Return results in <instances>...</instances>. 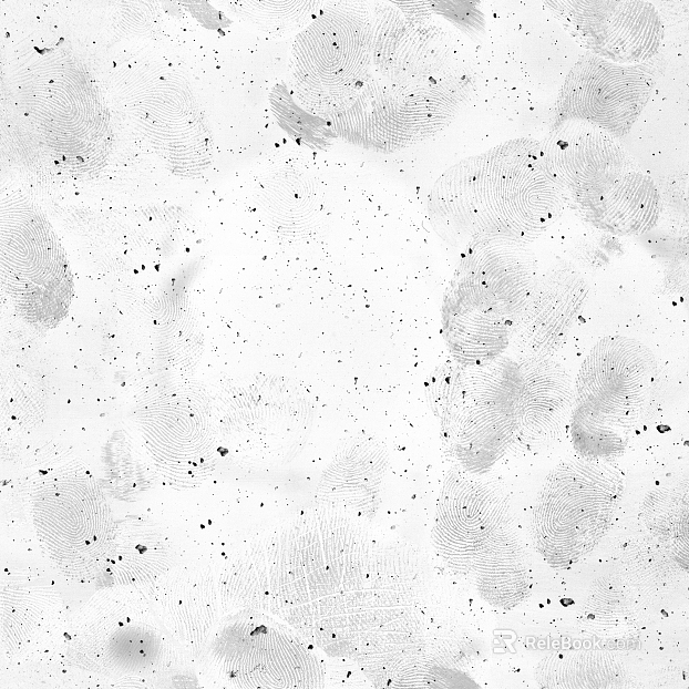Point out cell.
Here are the masks:
<instances>
[{
	"label": "cell",
	"mask_w": 689,
	"mask_h": 689,
	"mask_svg": "<svg viewBox=\"0 0 689 689\" xmlns=\"http://www.w3.org/2000/svg\"><path fill=\"white\" fill-rule=\"evenodd\" d=\"M434 212L452 237L503 236L527 244L562 214L561 188L545 174L534 140H514L465 158L438 182Z\"/></svg>",
	"instance_id": "6da1fadb"
},
{
	"label": "cell",
	"mask_w": 689,
	"mask_h": 689,
	"mask_svg": "<svg viewBox=\"0 0 689 689\" xmlns=\"http://www.w3.org/2000/svg\"><path fill=\"white\" fill-rule=\"evenodd\" d=\"M433 398L446 443L471 473L486 470L517 440L522 376L517 361L443 368Z\"/></svg>",
	"instance_id": "7a4b0ae2"
},
{
	"label": "cell",
	"mask_w": 689,
	"mask_h": 689,
	"mask_svg": "<svg viewBox=\"0 0 689 689\" xmlns=\"http://www.w3.org/2000/svg\"><path fill=\"white\" fill-rule=\"evenodd\" d=\"M624 492V474L608 461L574 456L546 477L533 515L537 551L566 568L607 533Z\"/></svg>",
	"instance_id": "3957f363"
},
{
	"label": "cell",
	"mask_w": 689,
	"mask_h": 689,
	"mask_svg": "<svg viewBox=\"0 0 689 689\" xmlns=\"http://www.w3.org/2000/svg\"><path fill=\"white\" fill-rule=\"evenodd\" d=\"M33 521L44 549L70 575L90 576L104 567L115 531L96 485L71 479L43 486Z\"/></svg>",
	"instance_id": "277c9868"
},
{
	"label": "cell",
	"mask_w": 689,
	"mask_h": 689,
	"mask_svg": "<svg viewBox=\"0 0 689 689\" xmlns=\"http://www.w3.org/2000/svg\"><path fill=\"white\" fill-rule=\"evenodd\" d=\"M224 638V665L239 687H322L317 656L295 631L269 617L240 618Z\"/></svg>",
	"instance_id": "5b68a950"
},
{
	"label": "cell",
	"mask_w": 689,
	"mask_h": 689,
	"mask_svg": "<svg viewBox=\"0 0 689 689\" xmlns=\"http://www.w3.org/2000/svg\"><path fill=\"white\" fill-rule=\"evenodd\" d=\"M657 364L640 341L607 336L589 351L577 374L576 402L633 423L655 385Z\"/></svg>",
	"instance_id": "8992f818"
},
{
	"label": "cell",
	"mask_w": 689,
	"mask_h": 689,
	"mask_svg": "<svg viewBox=\"0 0 689 689\" xmlns=\"http://www.w3.org/2000/svg\"><path fill=\"white\" fill-rule=\"evenodd\" d=\"M508 497L494 481L453 472L438 504L434 542L442 556L469 566L510 527Z\"/></svg>",
	"instance_id": "52a82bcc"
},
{
	"label": "cell",
	"mask_w": 689,
	"mask_h": 689,
	"mask_svg": "<svg viewBox=\"0 0 689 689\" xmlns=\"http://www.w3.org/2000/svg\"><path fill=\"white\" fill-rule=\"evenodd\" d=\"M572 33L598 58L633 64L652 56L662 38L654 6L646 1H554Z\"/></svg>",
	"instance_id": "ba28073f"
},
{
	"label": "cell",
	"mask_w": 689,
	"mask_h": 689,
	"mask_svg": "<svg viewBox=\"0 0 689 689\" xmlns=\"http://www.w3.org/2000/svg\"><path fill=\"white\" fill-rule=\"evenodd\" d=\"M652 80L641 69L598 56L579 61L568 74L557 105L568 120L619 131L631 124L646 105Z\"/></svg>",
	"instance_id": "9c48e42d"
},
{
	"label": "cell",
	"mask_w": 689,
	"mask_h": 689,
	"mask_svg": "<svg viewBox=\"0 0 689 689\" xmlns=\"http://www.w3.org/2000/svg\"><path fill=\"white\" fill-rule=\"evenodd\" d=\"M538 276L535 254L525 243L480 236L469 244L452 286L512 322Z\"/></svg>",
	"instance_id": "30bf717a"
},
{
	"label": "cell",
	"mask_w": 689,
	"mask_h": 689,
	"mask_svg": "<svg viewBox=\"0 0 689 689\" xmlns=\"http://www.w3.org/2000/svg\"><path fill=\"white\" fill-rule=\"evenodd\" d=\"M91 601L74 638L93 662L115 673L142 672L158 662L163 635L150 609L140 600H116L115 610L110 594Z\"/></svg>",
	"instance_id": "8fae6325"
},
{
	"label": "cell",
	"mask_w": 689,
	"mask_h": 689,
	"mask_svg": "<svg viewBox=\"0 0 689 689\" xmlns=\"http://www.w3.org/2000/svg\"><path fill=\"white\" fill-rule=\"evenodd\" d=\"M589 296L583 275L558 263L538 276L520 312L512 319L510 342L518 358L551 357L565 342Z\"/></svg>",
	"instance_id": "7c38bea8"
},
{
	"label": "cell",
	"mask_w": 689,
	"mask_h": 689,
	"mask_svg": "<svg viewBox=\"0 0 689 689\" xmlns=\"http://www.w3.org/2000/svg\"><path fill=\"white\" fill-rule=\"evenodd\" d=\"M363 23L342 13H325L297 39L294 63L301 85L328 96L346 92L366 63Z\"/></svg>",
	"instance_id": "4fadbf2b"
},
{
	"label": "cell",
	"mask_w": 689,
	"mask_h": 689,
	"mask_svg": "<svg viewBox=\"0 0 689 689\" xmlns=\"http://www.w3.org/2000/svg\"><path fill=\"white\" fill-rule=\"evenodd\" d=\"M541 165L559 188L576 192L606 189L624 165L620 147L604 128L568 120L538 143Z\"/></svg>",
	"instance_id": "5bb4252c"
},
{
	"label": "cell",
	"mask_w": 689,
	"mask_h": 689,
	"mask_svg": "<svg viewBox=\"0 0 689 689\" xmlns=\"http://www.w3.org/2000/svg\"><path fill=\"white\" fill-rule=\"evenodd\" d=\"M517 364L522 376L517 439L554 438L570 419L576 404L573 380L552 357L518 358Z\"/></svg>",
	"instance_id": "9a60e30c"
},
{
	"label": "cell",
	"mask_w": 689,
	"mask_h": 689,
	"mask_svg": "<svg viewBox=\"0 0 689 689\" xmlns=\"http://www.w3.org/2000/svg\"><path fill=\"white\" fill-rule=\"evenodd\" d=\"M444 335L461 364L483 363L503 354L511 322L451 287L443 307Z\"/></svg>",
	"instance_id": "2e32d148"
},
{
	"label": "cell",
	"mask_w": 689,
	"mask_h": 689,
	"mask_svg": "<svg viewBox=\"0 0 689 689\" xmlns=\"http://www.w3.org/2000/svg\"><path fill=\"white\" fill-rule=\"evenodd\" d=\"M171 563L167 539L150 521L130 517L117 526L104 564L115 585L144 586L165 573Z\"/></svg>",
	"instance_id": "e0dca14e"
},
{
	"label": "cell",
	"mask_w": 689,
	"mask_h": 689,
	"mask_svg": "<svg viewBox=\"0 0 689 689\" xmlns=\"http://www.w3.org/2000/svg\"><path fill=\"white\" fill-rule=\"evenodd\" d=\"M660 198L652 179L640 173L619 175L606 189L593 213V223L618 235H639L658 219Z\"/></svg>",
	"instance_id": "ac0fdd59"
},
{
	"label": "cell",
	"mask_w": 689,
	"mask_h": 689,
	"mask_svg": "<svg viewBox=\"0 0 689 689\" xmlns=\"http://www.w3.org/2000/svg\"><path fill=\"white\" fill-rule=\"evenodd\" d=\"M476 586L491 604L511 608L529 593L522 551L511 526L470 565Z\"/></svg>",
	"instance_id": "d6986e66"
},
{
	"label": "cell",
	"mask_w": 689,
	"mask_h": 689,
	"mask_svg": "<svg viewBox=\"0 0 689 689\" xmlns=\"http://www.w3.org/2000/svg\"><path fill=\"white\" fill-rule=\"evenodd\" d=\"M535 677L541 688H624L628 671L620 659L608 652L567 651L545 657Z\"/></svg>",
	"instance_id": "ffe728a7"
},
{
	"label": "cell",
	"mask_w": 689,
	"mask_h": 689,
	"mask_svg": "<svg viewBox=\"0 0 689 689\" xmlns=\"http://www.w3.org/2000/svg\"><path fill=\"white\" fill-rule=\"evenodd\" d=\"M569 424L573 445L578 453L604 460L625 451L633 423L600 414L576 402Z\"/></svg>",
	"instance_id": "44dd1931"
}]
</instances>
